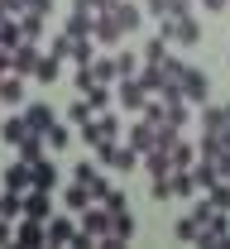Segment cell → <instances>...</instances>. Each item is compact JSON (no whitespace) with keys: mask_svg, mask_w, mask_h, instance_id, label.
<instances>
[{"mask_svg":"<svg viewBox=\"0 0 230 249\" xmlns=\"http://www.w3.org/2000/svg\"><path fill=\"white\" fill-rule=\"evenodd\" d=\"M187 5H192V0H187Z\"/></svg>","mask_w":230,"mask_h":249,"instance_id":"cell-55","label":"cell"},{"mask_svg":"<svg viewBox=\"0 0 230 249\" xmlns=\"http://www.w3.org/2000/svg\"><path fill=\"white\" fill-rule=\"evenodd\" d=\"M182 72H187V62L177 58V53H168V58H163V77H168V82H182Z\"/></svg>","mask_w":230,"mask_h":249,"instance_id":"cell-40","label":"cell"},{"mask_svg":"<svg viewBox=\"0 0 230 249\" xmlns=\"http://www.w3.org/2000/svg\"><path fill=\"white\" fill-rule=\"evenodd\" d=\"M29 187H43V192H53V187H58V168L48 163V154L29 163Z\"/></svg>","mask_w":230,"mask_h":249,"instance_id":"cell-12","label":"cell"},{"mask_svg":"<svg viewBox=\"0 0 230 249\" xmlns=\"http://www.w3.org/2000/svg\"><path fill=\"white\" fill-rule=\"evenodd\" d=\"M115 5H120V0H96V10H115Z\"/></svg>","mask_w":230,"mask_h":249,"instance_id":"cell-52","label":"cell"},{"mask_svg":"<svg viewBox=\"0 0 230 249\" xmlns=\"http://www.w3.org/2000/svg\"><path fill=\"white\" fill-rule=\"evenodd\" d=\"M96 173H101V163H77V168H72V182H91Z\"/></svg>","mask_w":230,"mask_h":249,"instance_id":"cell-42","label":"cell"},{"mask_svg":"<svg viewBox=\"0 0 230 249\" xmlns=\"http://www.w3.org/2000/svg\"><path fill=\"white\" fill-rule=\"evenodd\" d=\"M48 53H53V58H67V53H72V38H67V34H58V38H53V48H48Z\"/></svg>","mask_w":230,"mask_h":249,"instance_id":"cell-44","label":"cell"},{"mask_svg":"<svg viewBox=\"0 0 230 249\" xmlns=\"http://www.w3.org/2000/svg\"><path fill=\"white\" fill-rule=\"evenodd\" d=\"M87 106H91V110H110V87H106V82H91V87H87Z\"/></svg>","mask_w":230,"mask_h":249,"instance_id":"cell-30","label":"cell"},{"mask_svg":"<svg viewBox=\"0 0 230 249\" xmlns=\"http://www.w3.org/2000/svg\"><path fill=\"white\" fill-rule=\"evenodd\" d=\"M0 101H5V106H19V101H24V77H19V72H5V77H0Z\"/></svg>","mask_w":230,"mask_h":249,"instance_id":"cell-21","label":"cell"},{"mask_svg":"<svg viewBox=\"0 0 230 249\" xmlns=\"http://www.w3.org/2000/svg\"><path fill=\"white\" fill-rule=\"evenodd\" d=\"M173 235L182 240V245H197V235H201V220L187 211V216H177V225H173Z\"/></svg>","mask_w":230,"mask_h":249,"instance_id":"cell-25","label":"cell"},{"mask_svg":"<svg viewBox=\"0 0 230 249\" xmlns=\"http://www.w3.org/2000/svg\"><path fill=\"white\" fill-rule=\"evenodd\" d=\"M159 34H163L168 43H182V48H197V43H201V24H197L192 10H187V15H168V19H159Z\"/></svg>","mask_w":230,"mask_h":249,"instance_id":"cell-1","label":"cell"},{"mask_svg":"<svg viewBox=\"0 0 230 249\" xmlns=\"http://www.w3.org/2000/svg\"><path fill=\"white\" fill-rule=\"evenodd\" d=\"M139 163H144V173H149V178H168V173H173V158H168V149H149Z\"/></svg>","mask_w":230,"mask_h":249,"instance_id":"cell-18","label":"cell"},{"mask_svg":"<svg viewBox=\"0 0 230 249\" xmlns=\"http://www.w3.org/2000/svg\"><path fill=\"white\" fill-rule=\"evenodd\" d=\"M24 216H34V220H48V216H53V201H48L43 187H29V192H24Z\"/></svg>","mask_w":230,"mask_h":249,"instance_id":"cell-14","label":"cell"},{"mask_svg":"<svg viewBox=\"0 0 230 249\" xmlns=\"http://www.w3.org/2000/svg\"><path fill=\"white\" fill-rule=\"evenodd\" d=\"M226 124H230V101H226Z\"/></svg>","mask_w":230,"mask_h":249,"instance_id":"cell-54","label":"cell"},{"mask_svg":"<svg viewBox=\"0 0 230 249\" xmlns=\"http://www.w3.org/2000/svg\"><path fill=\"white\" fill-rule=\"evenodd\" d=\"M115 72L120 77H139V58L134 53H115Z\"/></svg>","mask_w":230,"mask_h":249,"instance_id":"cell-41","label":"cell"},{"mask_svg":"<svg viewBox=\"0 0 230 249\" xmlns=\"http://www.w3.org/2000/svg\"><path fill=\"white\" fill-rule=\"evenodd\" d=\"M0 216H5V220L24 216V192H10V187H5V192H0Z\"/></svg>","mask_w":230,"mask_h":249,"instance_id":"cell-24","label":"cell"},{"mask_svg":"<svg viewBox=\"0 0 230 249\" xmlns=\"http://www.w3.org/2000/svg\"><path fill=\"white\" fill-rule=\"evenodd\" d=\"M48 10H53V0H29V15H43L48 19Z\"/></svg>","mask_w":230,"mask_h":249,"instance_id":"cell-47","label":"cell"},{"mask_svg":"<svg viewBox=\"0 0 230 249\" xmlns=\"http://www.w3.org/2000/svg\"><path fill=\"white\" fill-rule=\"evenodd\" d=\"M34 77H38L43 87H53V82L63 77V58H53V53H38V67H34Z\"/></svg>","mask_w":230,"mask_h":249,"instance_id":"cell-19","label":"cell"},{"mask_svg":"<svg viewBox=\"0 0 230 249\" xmlns=\"http://www.w3.org/2000/svg\"><path fill=\"white\" fill-rule=\"evenodd\" d=\"M15 19H19V34H24L29 43L43 38V15H29V10H24V15H15Z\"/></svg>","mask_w":230,"mask_h":249,"instance_id":"cell-29","label":"cell"},{"mask_svg":"<svg viewBox=\"0 0 230 249\" xmlns=\"http://www.w3.org/2000/svg\"><path fill=\"white\" fill-rule=\"evenodd\" d=\"M168 182H173V196H197V178H192V168H173L168 173Z\"/></svg>","mask_w":230,"mask_h":249,"instance_id":"cell-20","label":"cell"},{"mask_svg":"<svg viewBox=\"0 0 230 249\" xmlns=\"http://www.w3.org/2000/svg\"><path fill=\"white\" fill-rule=\"evenodd\" d=\"M15 245H24V249H34V245H48V220H34V216H24L19 225H15Z\"/></svg>","mask_w":230,"mask_h":249,"instance_id":"cell-8","label":"cell"},{"mask_svg":"<svg viewBox=\"0 0 230 249\" xmlns=\"http://www.w3.org/2000/svg\"><path fill=\"white\" fill-rule=\"evenodd\" d=\"M163 58H168V38H163V34H154V38L144 43V62H163Z\"/></svg>","mask_w":230,"mask_h":249,"instance_id":"cell-37","label":"cell"},{"mask_svg":"<svg viewBox=\"0 0 230 249\" xmlns=\"http://www.w3.org/2000/svg\"><path fill=\"white\" fill-rule=\"evenodd\" d=\"M139 5H144V0H139Z\"/></svg>","mask_w":230,"mask_h":249,"instance_id":"cell-56","label":"cell"},{"mask_svg":"<svg viewBox=\"0 0 230 249\" xmlns=\"http://www.w3.org/2000/svg\"><path fill=\"white\" fill-rule=\"evenodd\" d=\"M211 163H216V173H221V178H226V182H230V149H221V154L211 158Z\"/></svg>","mask_w":230,"mask_h":249,"instance_id":"cell-45","label":"cell"},{"mask_svg":"<svg viewBox=\"0 0 230 249\" xmlns=\"http://www.w3.org/2000/svg\"><path fill=\"white\" fill-rule=\"evenodd\" d=\"M91 38L106 43V48H115V43L125 38V29L115 24V15H110V10H96V15H91Z\"/></svg>","mask_w":230,"mask_h":249,"instance_id":"cell-4","label":"cell"},{"mask_svg":"<svg viewBox=\"0 0 230 249\" xmlns=\"http://www.w3.org/2000/svg\"><path fill=\"white\" fill-rule=\"evenodd\" d=\"M201 129H226V106H201Z\"/></svg>","mask_w":230,"mask_h":249,"instance_id":"cell-35","label":"cell"},{"mask_svg":"<svg viewBox=\"0 0 230 249\" xmlns=\"http://www.w3.org/2000/svg\"><path fill=\"white\" fill-rule=\"evenodd\" d=\"M24 134H29V120H24V115H10V120L0 124V139H5V144H19Z\"/></svg>","mask_w":230,"mask_h":249,"instance_id":"cell-28","label":"cell"},{"mask_svg":"<svg viewBox=\"0 0 230 249\" xmlns=\"http://www.w3.org/2000/svg\"><path fill=\"white\" fill-rule=\"evenodd\" d=\"M110 15H115V24H120L125 34H134L139 24H144V10H139V0H120V5H115Z\"/></svg>","mask_w":230,"mask_h":249,"instance_id":"cell-13","label":"cell"},{"mask_svg":"<svg viewBox=\"0 0 230 249\" xmlns=\"http://www.w3.org/2000/svg\"><path fill=\"white\" fill-rule=\"evenodd\" d=\"M125 144H130V149H139V158H144L149 149H159V124H149L144 115H139V120L130 124V139H125Z\"/></svg>","mask_w":230,"mask_h":249,"instance_id":"cell-7","label":"cell"},{"mask_svg":"<svg viewBox=\"0 0 230 249\" xmlns=\"http://www.w3.org/2000/svg\"><path fill=\"white\" fill-rule=\"evenodd\" d=\"M192 178H197V192H206L211 182H221V173H216L211 158H197V163H192Z\"/></svg>","mask_w":230,"mask_h":249,"instance_id":"cell-26","label":"cell"},{"mask_svg":"<svg viewBox=\"0 0 230 249\" xmlns=\"http://www.w3.org/2000/svg\"><path fill=\"white\" fill-rule=\"evenodd\" d=\"M206 201H211L216 211H230V182H226V178H221V182H211V187H206Z\"/></svg>","mask_w":230,"mask_h":249,"instance_id":"cell-33","label":"cell"},{"mask_svg":"<svg viewBox=\"0 0 230 249\" xmlns=\"http://www.w3.org/2000/svg\"><path fill=\"white\" fill-rule=\"evenodd\" d=\"M226 5H230V0H201V10H211V15H221Z\"/></svg>","mask_w":230,"mask_h":249,"instance_id":"cell-48","label":"cell"},{"mask_svg":"<svg viewBox=\"0 0 230 249\" xmlns=\"http://www.w3.org/2000/svg\"><path fill=\"white\" fill-rule=\"evenodd\" d=\"M5 72H10V48L0 43V77H5Z\"/></svg>","mask_w":230,"mask_h":249,"instance_id":"cell-51","label":"cell"},{"mask_svg":"<svg viewBox=\"0 0 230 249\" xmlns=\"http://www.w3.org/2000/svg\"><path fill=\"white\" fill-rule=\"evenodd\" d=\"M96 158H101V168H115V173H134L139 168V149H130V144H101L96 149Z\"/></svg>","mask_w":230,"mask_h":249,"instance_id":"cell-3","label":"cell"},{"mask_svg":"<svg viewBox=\"0 0 230 249\" xmlns=\"http://www.w3.org/2000/svg\"><path fill=\"white\" fill-rule=\"evenodd\" d=\"M82 235H91V240H106V230H110V211L101 206V201H91L87 211H82V225H77Z\"/></svg>","mask_w":230,"mask_h":249,"instance_id":"cell-6","label":"cell"},{"mask_svg":"<svg viewBox=\"0 0 230 249\" xmlns=\"http://www.w3.org/2000/svg\"><path fill=\"white\" fill-rule=\"evenodd\" d=\"M91 115H96V110H91V106H87V96H82V101H72V106H67V120H72V124H87V120H91Z\"/></svg>","mask_w":230,"mask_h":249,"instance_id":"cell-38","label":"cell"},{"mask_svg":"<svg viewBox=\"0 0 230 249\" xmlns=\"http://www.w3.org/2000/svg\"><path fill=\"white\" fill-rule=\"evenodd\" d=\"M168 158H173V168H192V163H197V149H192L187 139H177V144L168 149Z\"/></svg>","mask_w":230,"mask_h":249,"instance_id":"cell-32","label":"cell"},{"mask_svg":"<svg viewBox=\"0 0 230 249\" xmlns=\"http://www.w3.org/2000/svg\"><path fill=\"white\" fill-rule=\"evenodd\" d=\"M67 139H72V129H67V124H48V134H43V144H48V149H67Z\"/></svg>","mask_w":230,"mask_h":249,"instance_id":"cell-36","label":"cell"},{"mask_svg":"<svg viewBox=\"0 0 230 249\" xmlns=\"http://www.w3.org/2000/svg\"><path fill=\"white\" fill-rule=\"evenodd\" d=\"M115 96H120V106H125V110L139 115V110H144V101H149V87H144L139 77H120V82H115Z\"/></svg>","mask_w":230,"mask_h":249,"instance_id":"cell-5","label":"cell"},{"mask_svg":"<svg viewBox=\"0 0 230 249\" xmlns=\"http://www.w3.org/2000/svg\"><path fill=\"white\" fill-rule=\"evenodd\" d=\"M15 149H19V158H24V163H34V158H43V149H48V144H43V134H34V129H29Z\"/></svg>","mask_w":230,"mask_h":249,"instance_id":"cell-27","label":"cell"},{"mask_svg":"<svg viewBox=\"0 0 230 249\" xmlns=\"http://www.w3.org/2000/svg\"><path fill=\"white\" fill-rule=\"evenodd\" d=\"M0 19H15V15H10V5H5V0H0Z\"/></svg>","mask_w":230,"mask_h":249,"instance_id":"cell-53","label":"cell"},{"mask_svg":"<svg viewBox=\"0 0 230 249\" xmlns=\"http://www.w3.org/2000/svg\"><path fill=\"white\" fill-rule=\"evenodd\" d=\"M34 67H38V43H15L10 48V72H19V77H34Z\"/></svg>","mask_w":230,"mask_h":249,"instance_id":"cell-9","label":"cell"},{"mask_svg":"<svg viewBox=\"0 0 230 249\" xmlns=\"http://www.w3.org/2000/svg\"><path fill=\"white\" fill-rule=\"evenodd\" d=\"M163 120L177 124V129H187V101H163Z\"/></svg>","mask_w":230,"mask_h":249,"instance_id":"cell-34","label":"cell"},{"mask_svg":"<svg viewBox=\"0 0 230 249\" xmlns=\"http://www.w3.org/2000/svg\"><path fill=\"white\" fill-rule=\"evenodd\" d=\"M91 201H96V196L87 192V182H72V187H67V196H63V206H67V211H77V216H82Z\"/></svg>","mask_w":230,"mask_h":249,"instance_id":"cell-22","label":"cell"},{"mask_svg":"<svg viewBox=\"0 0 230 249\" xmlns=\"http://www.w3.org/2000/svg\"><path fill=\"white\" fill-rule=\"evenodd\" d=\"M24 120H29L34 134H48V124L58 120V115H53V106H48V101H29V106H24Z\"/></svg>","mask_w":230,"mask_h":249,"instance_id":"cell-11","label":"cell"},{"mask_svg":"<svg viewBox=\"0 0 230 249\" xmlns=\"http://www.w3.org/2000/svg\"><path fill=\"white\" fill-rule=\"evenodd\" d=\"M0 187H10V192H29V163L19 158V163L0 168Z\"/></svg>","mask_w":230,"mask_h":249,"instance_id":"cell-15","label":"cell"},{"mask_svg":"<svg viewBox=\"0 0 230 249\" xmlns=\"http://www.w3.org/2000/svg\"><path fill=\"white\" fill-rule=\"evenodd\" d=\"M87 72H91V82H106V87H115V82H120V72H115V58H91L87 62Z\"/></svg>","mask_w":230,"mask_h":249,"instance_id":"cell-17","label":"cell"},{"mask_svg":"<svg viewBox=\"0 0 230 249\" xmlns=\"http://www.w3.org/2000/svg\"><path fill=\"white\" fill-rule=\"evenodd\" d=\"M216 154H221V134H216V129H206V134H201L197 158H216Z\"/></svg>","mask_w":230,"mask_h":249,"instance_id":"cell-39","label":"cell"},{"mask_svg":"<svg viewBox=\"0 0 230 249\" xmlns=\"http://www.w3.org/2000/svg\"><path fill=\"white\" fill-rule=\"evenodd\" d=\"M67 58L77 62V67H87V62L96 58V38H72V53Z\"/></svg>","mask_w":230,"mask_h":249,"instance_id":"cell-31","label":"cell"},{"mask_svg":"<svg viewBox=\"0 0 230 249\" xmlns=\"http://www.w3.org/2000/svg\"><path fill=\"white\" fill-rule=\"evenodd\" d=\"M149 192H154V201H168V196H173V182H168V178H154Z\"/></svg>","mask_w":230,"mask_h":249,"instance_id":"cell-43","label":"cell"},{"mask_svg":"<svg viewBox=\"0 0 230 249\" xmlns=\"http://www.w3.org/2000/svg\"><path fill=\"white\" fill-rule=\"evenodd\" d=\"M206 96H211V82H206V72L187 67V72H182V101H192V106H206Z\"/></svg>","mask_w":230,"mask_h":249,"instance_id":"cell-10","label":"cell"},{"mask_svg":"<svg viewBox=\"0 0 230 249\" xmlns=\"http://www.w3.org/2000/svg\"><path fill=\"white\" fill-rule=\"evenodd\" d=\"M63 34L67 38H91V15H87V10H72L67 24H63Z\"/></svg>","mask_w":230,"mask_h":249,"instance_id":"cell-23","label":"cell"},{"mask_svg":"<svg viewBox=\"0 0 230 249\" xmlns=\"http://www.w3.org/2000/svg\"><path fill=\"white\" fill-rule=\"evenodd\" d=\"M72 10H87V15H96V0H72Z\"/></svg>","mask_w":230,"mask_h":249,"instance_id":"cell-49","label":"cell"},{"mask_svg":"<svg viewBox=\"0 0 230 249\" xmlns=\"http://www.w3.org/2000/svg\"><path fill=\"white\" fill-rule=\"evenodd\" d=\"M77 240V225L67 216H48V245H72Z\"/></svg>","mask_w":230,"mask_h":249,"instance_id":"cell-16","label":"cell"},{"mask_svg":"<svg viewBox=\"0 0 230 249\" xmlns=\"http://www.w3.org/2000/svg\"><path fill=\"white\" fill-rule=\"evenodd\" d=\"M0 245H15V220L0 216Z\"/></svg>","mask_w":230,"mask_h":249,"instance_id":"cell-46","label":"cell"},{"mask_svg":"<svg viewBox=\"0 0 230 249\" xmlns=\"http://www.w3.org/2000/svg\"><path fill=\"white\" fill-rule=\"evenodd\" d=\"M82 139H87L91 149H101V144H110V139H120V120H115L110 110H101V115H91V120L82 124Z\"/></svg>","mask_w":230,"mask_h":249,"instance_id":"cell-2","label":"cell"},{"mask_svg":"<svg viewBox=\"0 0 230 249\" xmlns=\"http://www.w3.org/2000/svg\"><path fill=\"white\" fill-rule=\"evenodd\" d=\"M5 5H10V15H24L29 10V0H5Z\"/></svg>","mask_w":230,"mask_h":249,"instance_id":"cell-50","label":"cell"}]
</instances>
